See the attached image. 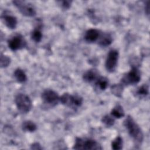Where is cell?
Masks as SVG:
<instances>
[{"label":"cell","instance_id":"20","mask_svg":"<svg viewBox=\"0 0 150 150\" xmlns=\"http://www.w3.org/2000/svg\"><path fill=\"white\" fill-rule=\"evenodd\" d=\"M123 141L121 137L118 136L111 143V148L114 150H120L122 148Z\"/></svg>","mask_w":150,"mask_h":150},{"label":"cell","instance_id":"12","mask_svg":"<svg viewBox=\"0 0 150 150\" xmlns=\"http://www.w3.org/2000/svg\"><path fill=\"white\" fill-rule=\"evenodd\" d=\"M100 36V30L96 29H90L86 32L84 39L88 42H94L99 38Z\"/></svg>","mask_w":150,"mask_h":150},{"label":"cell","instance_id":"6","mask_svg":"<svg viewBox=\"0 0 150 150\" xmlns=\"http://www.w3.org/2000/svg\"><path fill=\"white\" fill-rule=\"evenodd\" d=\"M12 2L22 15L26 16H33L36 15L34 6L29 2L21 0H15Z\"/></svg>","mask_w":150,"mask_h":150},{"label":"cell","instance_id":"1","mask_svg":"<svg viewBox=\"0 0 150 150\" xmlns=\"http://www.w3.org/2000/svg\"><path fill=\"white\" fill-rule=\"evenodd\" d=\"M124 125L128 133L134 139L135 144L140 145L144 139L143 133L137 122L130 115L127 116L124 121Z\"/></svg>","mask_w":150,"mask_h":150},{"label":"cell","instance_id":"26","mask_svg":"<svg viewBox=\"0 0 150 150\" xmlns=\"http://www.w3.org/2000/svg\"><path fill=\"white\" fill-rule=\"evenodd\" d=\"M146 5V7H145V11H146V12L147 13V15H149V1L147 2V4Z\"/></svg>","mask_w":150,"mask_h":150},{"label":"cell","instance_id":"3","mask_svg":"<svg viewBox=\"0 0 150 150\" xmlns=\"http://www.w3.org/2000/svg\"><path fill=\"white\" fill-rule=\"evenodd\" d=\"M15 102L18 110L23 114L29 112L32 107L30 98L24 94H18L15 97Z\"/></svg>","mask_w":150,"mask_h":150},{"label":"cell","instance_id":"18","mask_svg":"<svg viewBox=\"0 0 150 150\" xmlns=\"http://www.w3.org/2000/svg\"><path fill=\"white\" fill-rule=\"evenodd\" d=\"M31 39L35 42H39L42 38V33L40 30L39 26H37L34 30L32 32L30 35Z\"/></svg>","mask_w":150,"mask_h":150},{"label":"cell","instance_id":"10","mask_svg":"<svg viewBox=\"0 0 150 150\" xmlns=\"http://www.w3.org/2000/svg\"><path fill=\"white\" fill-rule=\"evenodd\" d=\"M1 18L8 28L13 29L16 27L17 19L16 18L12 15L6 13V12H4L1 16Z\"/></svg>","mask_w":150,"mask_h":150},{"label":"cell","instance_id":"13","mask_svg":"<svg viewBox=\"0 0 150 150\" xmlns=\"http://www.w3.org/2000/svg\"><path fill=\"white\" fill-rule=\"evenodd\" d=\"M98 43L102 46H107L110 45L112 43L111 36L108 33H103L100 35Z\"/></svg>","mask_w":150,"mask_h":150},{"label":"cell","instance_id":"9","mask_svg":"<svg viewBox=\"0 0 150 150\" xmlns=\"http://www.w3.org/2000/svg\"><path fill=\"white\" fill-rule=\"evenodd\" d=\"M42 98L44 103L50 106H54L57 104L60 97L53 90L47 89L42 93Z\"/></svg>","mask_w":150,"mask_h":150},{"label":"cell","instance_id":"17","mask_svg":"<svg viewBox=\"0 0 150 150\" xmlns=\"http://www.w3.org/2000/svg\"><path fill=\"white\" fill-rule=\"evenodd\" d=\"M14 76L19 83H24L27 80V76L24 71L21 69H17L14 72Z\"/></svg>","mask_w":150,"mask_h":150},{"label":"cell","instance_id":"14","mask_svg":"<svg viewBox=\"0 0 150 150\" xmlns=\"http://www.w3.org/2000/svg\"><path fill=\"white\" fill-rule=\"evenodd\" d=\"M111 115L112 117L116 118H121L125 115L124 111L122 107L120 105H117L115 106L111 111Z\"/></svg>","mask_w":150,"mask_h":150},{"label":"cell","instance_id":"5","mask_svg":"<svg viewBox=\"0 0 150 150\" xmlns=\"http://www.w3.org/2000/svg\"><path fill=\"white\" fill-rule=\"evenodd\" d=\"M141 79V73L137 67H132L129 72L125 74L121 80L122 85H134L138 83Z\"/></svg>","mask_w":150,"mask_h":150},{"label":"cell","instance_id":"25","mask_svg":"<svg viewBox=\"0 0 150 150\" xmlns=\"http://www.w3.org/2000/svg\"><path fill=\"white\" fill-rule=\"evenodd\" d=\"M30 149H36V150H39V149H42L43 148L41 146V145L38 143V142H35L33 143L30 146Z\"/></svg>","mask_w":150,"mask_h":150},{"label":"cell","instance_id":"2","mask_svg":"<svg viewBox=\"0 0 150 150\" xmlns=\"http://www.w3.org/2000/svg\"><path fill=\"white\" fill-rule=\"evenodd\" d=\"M75 149H86V150H99L102 149L101 145L95 140L91 139H83L77 138L73 146Z\"/></svg>","mask_w":150,"mask_h":150},{"label":"cell","instance_id":"15","mask_svg":"<svg viewBox=\"0 0 150 150\" xmlns=\"http://www.w3.org/2000/svg\"><path fill=\"white\" fill-rule=\"evenodd\" d=\"M108 85V79L104 77L100 76L96 81V86L100 90H105Z\"/></svg>","mask_w":150,"mask_h":150},{"label":"cell","instance_id":"7","mask_svg":"<svg viewBox=\"0 0 150 150\" xmlns=\"http://www.w3.org/2000/svg\"><path fill=\"white\" fill-rule=\"evenodd\" d=\"M9 47L13 51L22 49L26 45V42L24 37L19 33L12 36L8 40Z\"/></svg>","mask_w":150,"mask_h":150},{"label":"cell","instance_id":"11","mask_svg":"<svg viewBox=\"0 0 150 150\" xmlns=\"http://www.w3.org/2000/svg\"><path fill=\"white\" fill-rule=\"evenodd\" d=\"M100 77L98 72L96 69H90L86 71L83 76L84 80L87 83L96 81Z\"/></svg>","mask_w":150,"mask_h":150},{"label":"cell","instance_id":"21","mask_svg":"<svg viewBox=\"0 0 150 150\" xmlns=\"http://www.w3.org/2000/svg\"><path fill=\"white\" fill-rule=\"evenodd\" d=\"M103 123H104L107 127H111L114 124L115 120L113 117L106 115L104 116L101 120Z\"/></svg>","mask_w":150,"mask_h":150},{"label":"cell","instance_id":"4","mask_svg":"<svg viewBox=\"0 0 150 150\" xmlns=\"http://www.w3.org/2000/svg\"><path fill=\"white\" fill-rule=\"evenodd\" d=\"M60 103L69 107L77 108L81 105L83 98L79 95H71L69 93H64L60 97Z\"/></svg>","mask_w":150,"mask_h":150},{"label":"cell","instance_id":"19","mask_svg":"<svg viewBox=\"0 0 150 150\" xmlns=\"http://www.w3.org/2000/svg\"><path fill=\"white\" fill-rule=\"evenodd\" d=\"M123 85L120 84H115L111 87V93L117 97H121L123 91Z\"/></svg>","mask_w":150,"mask_h":150},{"label":"cell","instance_id":"24","mask_svg":"<svg viewBox=\"0 0 150 150\" xmlns=\"http://www.w3.org/2000/svg\"><path fill=\"white\" fill-rule=\"evenodd\" d=\"M71 1H62V6L64 8V9H68L70 8V5H71Z\"/></svg>","mask_w":150,"mask_h":150},{"label":"cell","instance_id":"8","mask_svg":"<svg viewBox=\"0 0 150 150\" xmlns=\"http://www.w3.org/2000/svg\"><path fill=\"white\" fill-rule=\"evenodd\" d=\"M118 56L119 54L117 50L114 49L110 50L105 62V67L108 71L111 73L114 71L117 67Z\"/></svg>","mask_w":150,"mask_h":150},{"label":"cell","instance_id":"22","mask_svg":"<svg viewBox=\"0 0 150 150\" xmlns=\"http://www.w3.org/2000/svg\"><path fill=\"white\" fill-rule=\"evenodd\" d=\"M149 93V87L146 84H143L139 87L137 91V94L139 96H146Z\"/></svg>","mask_w":150,"mask_h":150},{"label":"cell","instance_id":"16","mask_svg":"<svg viewBox=\"0 0 150 150\" xmlns=\"http://www.w3.org/2000/svg\"><path fill=\"white\" fill-rule=\"evenodd\" d=\"M22 128L23 131L27 132H34L37 129L36 125L33 122L29 120L25 121L22 123Z\"/></svg>","mask_w":150,"mask_h":150},{"label":"cell","instance_id":"23","mask_svg":"<svg viewBox=\"0 0 150 150\" xmlns=\"http://www.w3.org/2000/svg\"><path fill=\"white\" fill-rule=\"evenodd\" d=\"M11 62V59L4 54H1V61H0V64L1 67L2 68L3 67H6L9 66Z\"/></svg>","mask_w":150,"mask_h":150}]
</instances>
